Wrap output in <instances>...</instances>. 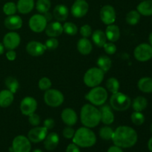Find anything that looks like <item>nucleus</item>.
<instances>
[{
    "mask_svg": "<svg viewBox=\"0 0 152 152\" xmlns=\"http://www.w3.org/2000/svg\"><path fill=\"white\" fill-rule=\"evenodd\" d=\"M137 134L133 128L120 126L114 131L112 141L117 146L128 148L134 146L137 142Z\"/></svg>",
    "mask_w": 152,
    "mask_h": 152,
    "instance_id": "f257e3e1",
    "label": "nucleus"
},
{
    "mask_svg": "<svg viewBox=\"0 0 152 152\" xmlns=\"http://www.w3.org/2000/svg\"><path fill=\"white\" fill-rule=\"evenodd\" d=\"M80 120L85 127L95 128L101 121L100 111L92 104H85L80 111Z\"/></svg>",
    "mask_w": 152,
    "mask_h": 152,
    "instance_id": "f03ea898",
    "label": "nucleus"
},
{
    "mask_svg": "<svg viewBox=\"0 0 152 152\" xmlns=\"http://www.w3.org/2000/svg\"><path fill=\"white\" fill-rule=\"evenodd\" d=\"M96 142V137L94 132L85 126L77 129L73 137V142L82 148H90L94 145Z\"/></svg>",
    "mask_w": 152,
    "mask_h": 152,
    "instance_id": "7ed1b4c3",
    "label": "nucleus"
},
{
    "mask_svg": "<svg viewBox=\"0 0 152 152\" xmlns=\"http://www.w3.org/2000/svg\"><path fill=\"white\" fill-rule=\"evenodd\" d=\"M105 72L98 67H94L88 70L84 74L83 81L86 86L89 88L99 86L104 80Z\"/></svg>",
    "mask_w": 152,
    "mask_h": 152,
    "instance_id": "20e7f679",
    "label": "nucleus"
},
{
    "mask_svg": "<svg viewBox=\"0 0 152 152\" xmlns=\"http://www.w3.org/2000/svg\"><path fill=\"white\" fill-rule=\"evenodd\" d=\"M132 105L130 97L122 92L112 94L110 98V105L114 110L117 111H124L129 109Z\"/></svg>",
    "mask_w": 152,
    "mask_h": 152,
    "instance_id": "39448f33",
    "label": "nucleus"
},
{
    "mask_svg": "<svg viewBox=\"0 0 152 152\" xmlns=\"http://www.w3.org/2000/svg\"><path fill=\"white\" fill-rule=\"evenodd\" d=\"M86 98L91 104L95 106L103 105L108 99V92L106 89L101 86L92 88L91 90L86 94Z\"/></svg>",
    "mask_w": 152,
    "mask_h": 152,
    "instance_id": "423d86ee",
    "label": "nucleus"
},
{
    "mask_svg": "<svg viewBox=\"0 0 152 152\" xmlns=\"http://www.w3.org/2000/svg\"><path fill=\"white\" fill-rule=\"evenodd\" d=\"M65 100L64 95L60 91L50 88L45 91L44 94V101L47 105L52 108L60 106Z\"/></svg>",
    "mask_w": 152,
    "mask_h": 152,
    "instance_id": "0eeeda50",
    "label": "nucleus"
},
{
    "mask_svg": "<svg viewBox=\"0 0 152 152\" xmlns=\"http://www.w3.org/2000/svg\"><path fill=\"white\" fill-rule=\"evenodd\" d=\"M134 56L140 62H146L152 58V47L149 44L142 43L135 48Z\"/></svg>",
    "mask_w": 152,
    "mask_h": 152,
    "instance_id": "6e6552de",
    "label": "nucleus"
},
{
    "mask_svg": "<svg viewBox=\"0 0 152 152\" xmlns=\"http://www.w3.org/2000/svg\"><path fill=\"white\" fill-rule=\"evenodd\" d=\"M29 28L33 32L41 33L45 30L46 26L48 25V22L46 20L44 15L42 14H34L30 18Z\"/></svg>",
    "mask_w": 152,
    "mask_h": 152,
    "instance_id": "1a4fd4ad",
    "label": "nucleus"
},
{
    "mask_svg": "<svg viewBox=\"0 0 152 152\" xmlns=\"http://www.w3.org/2000/svg\"><path fill=\"white\" fill-rule=\"evenodd\" d=\"M13 152H30L31 150V141L23 135L16 136L12 142Z\"/></svg>",
    "mask_w": 152,
    "mask_h": 152,
    "instance_id": "9d476101",
    "label": "nucleus"
},
{
    "mask_svg": "<svg viewBox=\"0 0 152 152\" xmlns=\"http://www.w3.org/2000/svg\"><path fill=\"white\" fill-rule=\"evenodd\" d=\"M99 17L105 25H109L114 24L117 18L115 9L109 4L104 5L99 11Z\"/></svg>",
    "mask_w": 152,
    "mask_h": 152,
    "instance_id": "9b49d317",
    "label": "nucleus"
},
{
    "mask_svg": "<svg viewBox=\"0 0 152 152\" xmlns=\"http://www.w3.org/2000/svg\"><path fill=\"white\" fill-rule=\"evenodd\" d=\"M37 100L32 96H26L20 102V111L22 114L25 116H29L30 114L35 113L37 109Z\"/></svg>",
    "mask_w": 152,
    "mask_h": 152,
    "instance_id": "f8f14e48",
    "label": "nucleus"
},
{
    "mask_svg": "<svg viewBox=\"0 0 152 152\" xmlns=\"http://www.w3.org/2000/svg\"><path fill=\"white\" fill-rule=\"evenodd\" d=\"M21 42V37L18 33L11 31L4 35L3 38V45L7 50H14L19 47Z\"/></svg>",
    "mask_w": 152,
    "mask_h": 152,
    "instance_id": "ddd939ff",
    "label": "nucleus"
},
{
    "mask_svg": "<svg viewBox=\"0 0 152 152\" xmlns=\"http://www.w3.org/2000/svg\"><path fill=\"white\" fill-rule=\"evenodd\" d=\"M48 130L44 126H35L28 132V138L31 142L34 143H38L45 140L48 135Z\"/></svg>",
    "mask_w": 152,
    "mask_h": 152,
    "instance_id": "4468645a",
    "label": "nucleus"
},
{
    "mask_svg": "<svg viewBox=\"0 0 152 152\" xmlns=\"http://www.w3.org/2000/svg\"><path fill=\"white\" fill-rule=\"evenodd\" d=\"M88 3L86 0H75L71 8V14L76 18H82L88 12Z\"/></svg>",
    "mask_w": 152,
    "mask_h": 152,
    "instance_id": "2eb2a0df",
    "label": "nucleus"
},
{
    "mask_svg": "<svg viewBox=\"0 0 152 152\" xmlns=\"http://www.w3.org/2000/svg\"><path fill=\"white\" fill-rule=\"evenodd\" d=\"M46 50L45 45L38 41H31L26 45L27 53L33 56H42Z\"/></svg>",
    "mask_w": 152,
    "mask_h": 152,
    "instance_id": "dca6fc26",
    "label": "nucleus"
},
{
    "mask_svg": "<svg viewBox=\"0 0 152 152\" xmlns=\"http://www.w3.org/2000/svg\"><path fill=\"white\" fill-rule=\"evenodd\" d=\"M61 118L62 122L68 126H73L77 123L78 117L74 109L66 108L61 113Z\"/></svg>",
    "mask_w": 152,
    "mask_h": 152,
    "instance_id": "f3484780",
    "label": "nucleus"
},
{
    "mask_svg": "<svg viewBox=\"0 0 152 152\" xmlns=\"http://www.w3.org/2000/svg\"><path fill=\"white\" fill-rule=\"evenodd\" d=\"M4 26L10 31H16L19 30L22 28L23 25V21L22 19L18 15H11V16H7L4 19Z\"/></svg>",
    "mask_w": 152,
    "mask_h": 152,
    "instance_id": "a211bd4d",
    "label": "nucleus"
},
{
    "mask_svg": "<svg viewBox=\"0 0 152 152\" xmlns=\"http://www.w3.org/2000/svg\"><path fill=\"white\" fill-rule=\"evenodd\" d=\"M45 31L48 37L56 38V37H59L63 33V27L60 22L55 21V22L48 24Z\"/></svg>",
    "mask_w": 152,
    "mask_h": 152,
    "instance_id": "6ab92c4d",
    "label": "nucleus"
},
{
    "mask_svg": "<svg viewBox=\"0 0 152 152\" xmlns=\"http://www.w3.org/2000/svg\"><path fill=\"white\" fill-rule=\"evenodd\" d=\"M101 121L105 126L111 125L114 121V114L111 110V106L108 105H102L100 108Z\"/></svg>",
    "mask_w": 152,
    "mask_h": 152,
    "instance_id": "aec40b11",
    "label": "nucleus"
},
{
    "mask_svg": "<svg viewBox=\"0 0 152 152\" xmlns=\"http://www.w3.org/2000/svg\"><path fill=\"white\" fill-rule=\"evenodd\" d=\"M44 146L48 151H53L57 147L59 142V137L55 132L48 134L44 140Z\"/></svg>",
    "mask_w": 152,
    "mask_h": 152,
    "instance_id": "412c9836",
    "label": "nucleus"
},
{
    "mask_svg": "<svg viewBox=\"0 0 152 152\" xmlns=\"http://www.w3.org/2000/svg\"><path fill=\"white\" fill-rule=\"evenodd\" d=\"M69 15V10L65 4H58L54 7L53 16L58 22H63L66 20Z\"/></svg>",
    "mask_w": 152,
    "mask_h": 152,
    "instance_id": "4be33fe9",
    "label": "nucleus"
},
{
    "mask_svg": "<svg viewBox=\"0 0 152 152\" xmlns=\"http://www.w3.org/2000/svg\"><path fill=\"white\" fill-rule=\"evenodd\" d=\"M105 35H106L107 39L111 42H117L120 37V28L117 25H114V24L108 25L105 30Z\"/></svg>",
    "mask_w": 152,
    "mask_h": 152,
    "instance_id": "5701e85b",
    "label": "nucleus"
},
{
    "mask_svg": "<svg viewBox=\"0 0 152 152\" xmlns=\"http://www.w3.org/2000/svg\"><path fill=\"white\" fill-rule=\"evenodd\" d=\"M14 99V94L12 93L8 89L0 91V107L7 108L10 106Z\"/></svg>",
    "mask_w": 152,
    "mask_h": 152,
    "instance_id": "b1692460",
    "label": "nucleus"
},
{
    "mask_svg": "<svg viewBox=\"0 0 152 152\" xmlns=\"http://www.w3.org/2000/svg\"><path fill=\"white\" fill-rule=\"evenodd\" d=\"M77 50L81 54L88 55L93 50V45L88 38H81L77 42Z\"/></svg>",
    "mask_w": 152,
    "mask_h": 152,
    "instance_id": "393cba45",
    "label": "nucleus"
},
{
    "mask_svg": "<svg viewBox=\"0 0 152 152\" xmlns=\"http://www.w3.org/2000/svg\"><path fill=\"white\" fill-rule=\"evenodd\" d=\"M34 0H19L16 4L17 11L22 14H28L34 8Z\"/></svg>",
    "mask_w": 152,
    "mask_h": 152,
    "instance_id": "a878e982",
    "label": "nucleus"
},
{
    "mask_svg": "<svg viewBox=\"0 0 152 152\" xmlns=\"http://www.w3.org/2000/svg\"><path fill=\"white\" fill-rule=\"evenodd\" d=\"M91 38L93 42L99 48L103 47L104 45L108 41L105 33L101 30H96L94 31L91 34Z\"/></svg>",
    "mask_w": 152,
    "mask_h": 152,
    "instance_id": "bb28decb",
    "label": "nucleus"
},
{
    "mask_svg": "<svg viewBox=\"0 0 152 152\" xmlns=\"http://www.w3.org/2000/svg\"><path fill=\"white\" fill-rule=\"evenodd\" d=\"M137 10L142 16H152V0H143L137 7Z\"/></svg>",
    "mask_w": 152,
    "mask_h": 152,
    "instance_id": "cd10ccee",
    "label": "nucleus"
},
{
    "mask_svg": "<svg viewBox=\"0 0 152 152\" xmlns=\"http://www.w3.org/2000/svg\"><path fill=\"white\" fill-rule=\"evenodd\" d=\"M138 88L143 93H152V78L142 77L138 81Z\"/></svg>",
    "mask_w": 152,
    "mask_h": 152,
    "instance_id": "c85d7f7f",
    "label": "nucleus"
},
{
    "mask_svg": "<svg viewBox=\"0 0 152 152\" xmlns=\"http://www.w3.org/2000/svg\"><path fill=\"white\" fill-rule=\"evenodd\" d=\"M148 105V101L144 96H139L135 98L132 102V108L134 111H142L146 108Z\"/></svg>",
    "mask_w": 152,
    "mask_h": 152,
    "instance_id": "c756f323",
    "label": "nucleus"
},
{
    "mask_svg": "<svg viewBox=\"0 0 152 152\" xmlns=\"http://www.w3.org/2000/svg\"><path fill=\"white\" fill-rule=\"evenodd\" d=\"M96 64H97L98 68H100L102 71L105 73L108 72L111 69V65H112V61L108 56H101L98 58Z\"/></svg>",
    "mask_w": 152,
    "mask_h": 152,
    "instance_id": "7c9ffc66",
    "label": "nucleus"
},
{
    "mask_svg": "<svg viewBox=\"0 0 152 152\" xmlns=\"http://www.w3.org/2000/svg\"><path fill=\"white\" fill-rule=\"evenodd\" d=\"M4 84L9 91L12 93H16L19 88V83L16 78L13 77H8L4 80Z\"/></svg>",
    "mask_w": 152,
    "mask_h": 152,
    "instance_id": "2f4dec72",
    "label": "nucleus"
},
{
    "mask_svg": "<svg viewBox=\"0 0 152 152\" xmlns=\"http://www.w3.org/2000/svg\"><path fill=\"white\" fill-rule=\"evenodd\" d=\"M126 22L129 25H135L140 20V14L137 10H132L127 13L126 17Z\"/></svg>",
    "mask_w": 152,
    "mask_h": 152,
    "instance_id": "473e14b6",
    "label": "nucleus"
},
{
    "mask_svg": "<svg viewBox=\"0 0 152 152\" xmlns=\"http://www.w3.org/2000/svg\"><path fill=\"white\" fill-rule=\"evenodd\" d=\"M51 7V2L50 0H37L36 3V8L40 13H45L48 12Z\"/></svg>",
    "mask_w": 152,
    "mask_h": 152,
    "instance_id": "72a5a7b5",
    "label": "nucleus"
},
{
    "mask_svg": "<svg viewBox=\"0 0 152 152\" xmlns=\"http://www.w3.org/2000/svg\"><path fill=\"white\" fill-rule=\"evenodd\" d=\"M105 86H106V88L112 94L118 92L120 90V82L117 79L114 78V77H111V78L108 79L106 81Z\"/></svg>",
    "mask_w": 152,
    "mask_h": 152,
    "instance_id": "f704fd0d",
    "label": "nucleus"
},
{
    "mask_svg": "<svg viewBox=\"0 0 152 152\" xmlns=\"http://www.w3.org/2000/svg\"><path fill=\"white\" fill-rule=\"evenodd\" d=\"M99 134L100 137L104 140H112L114 130L108 126H104V127L100 129L99 132Z\"/></svg>",
    "mask_w": 152,
    "mask_h": 152,
    "instance_id": "c9c22d12",
    "label": "nucleus"
},
{
    "mask_svg": "<svg viewBox=\"0 0 152 152\" xmlns=\"http://www.w3.org/2000/svg\"><path fill=\"white\" fill-rule=\"evenodd\" d=\"M63 32L70 36H74L78 32V28L77 26L74 23L71 22H65L63 25Z\"/></svg>",
    "mask_w": 152,
    "mask_h": 152,
    "instance_id": "e433bc0d",
    "label": "nucleus"
},
{
    "mask_svg": "<svg viewBox=\"0 0 152 152\" xmlns=\"http://www.w3.org/2000/svg\"><path fill=\"white\" fill-rule=\"evenodd\" d=\"M2 10L5 15L11 16V15L16 14V11H17V7H16V4L14 2L8 1V2L5 3L4 4Z\"/></svg>",
    "mask_w": 152,
    "mask_h": 152,
    "instance_id": "4c0bfd02",
    "label": "nucleus"
},
{
    "mask_svg": "<svg viewBox=\"0 0 152 152\" xmlns=\"http://www.w3.org/2000/svg\"><path fill=\"white\" fill-rule=\"evenodd\" d=\"M132 123L136 126H141L145 122V116L140 111H134L131 116Z\"/></svg>",
    "mask_w": 152,
    "mask_h": 152,
    "instance_id": "58836bf2",
    "label": "nucleus"
},
{
    "mask_svg": "<svg viewBox=\"0 0 152 152\" xmlns=\"http://www.w3.org/2000/svg\"><path fill=\"white\" fill-rule=\"evenodd\" d=\"M39 88L42 91H47L50 89L52 86L51 80L48 77H42L38 83Z\"/></svg>",
    "mask_w": 152,
    "mask_h": 152,
    "instance_id": "ea45409f",
    "label": "nucleus"
},
{
    "mask_svg": "<svg viewBox=\"0 0 152 152\" xmlns=\"http://www.w3.org/2000/svg\"><path fill=\"white\" fill-rule=\"evenodd\" d=\"M44 45L48 50H55L59 46V41L54 37H50L48 39L46 40Z\"/></svg>",
    "mask_w": 152,
    "mask_h": 152,
    "instance_id": "a19ab883",
    "label": "nucleus"
},
{
    "mask_svg": "<svg viewBox=\"0 0 152 152\" xmlns=\"http://www.w3.org/2000/svg\"><path fill=\"white\" fill-rule=\"evenodd\" d=\"M80 33L83 38H88L89 37L91 36L93 31H92L91 27L89 25H87V24H86V25H83V26L80 28Z\"/></svg>",
    "mask_w": 152,
    "mask_h": 152,
    "instance_id": "79ce46f5",
    "label": "nucleus"
},
{
    "mask_svg": "<svg viewBox=\"0 0 152 152\" xmlns=\"http://www.w3.org/2000/svg\"><path fill=\"white\" fill-rule=\"evenodd\" d=\"M105 50V53H108L109 55H113L116 53L117 51V46L115 45L114 42H106L102 47Z\"/></svg>",
    "mask_w": 152,
    "mask_h": 152,
    "instance_id": "37998d69",
    "label": "nucleus"
},
{
    "mask_svg": "<svg viewBox=\"0 0 152 152\" xmlns=\"http://www.w3.org/2000/svg\"><path fill=\"white\" fill-rule=\"evenodd\" d=\"M28 121H29L30 124L33 126H38L40 124V117L36 113H33V114H30L28 116Z\"/></svg>",
    "mask_w": 152,
    "mask_h": 152,
    "instance_id": "c03bdc74",
    "label": "nucleus"
},
{
    "mask_svg": "<svg viewBox=\"0 0 152 152\" xmlns=\"http://www.w3.org/2000/svg\"><path fill=\"white\" fill-rule=\"evenodd\" d=\"M74 134H75V130L71 126H67L64 129L63 132H62V134H63L64 137L66 138V139L73 138L74 136Z\"/></svg>",
    "mask_w": 152,
    "mask_h": 152,
    "instance_id": "a18cd8bd",
    "label": "nucleus"
},
{
    "mask_svg": "<svg viewBox=\"0 0 152 152\" xmlns=\"http://www.w3.org/2000/svg\"><path fill=\"white\" fill-rule=\"evenodd\" d=\"M55 126V122L54 120L52 118H48L46 120H45L44 123H43V126L45 128L48 129V130H50V129H53Z\"/></svg>",
    "mask_w": 152,
    "mask_h": 152,
    "instance_id": "49530a36",
    "label": "nucleus"
},
{
    "mask_svg": "<svg viewBox=\"0 0 152 152\" xmlns=\"http://www.w3.org/2000/svg\"><path fill=\"white\" fill-rule=\"evenodd\" d=\"M66 152H80V150L78 145L73 142L68 145L66 148Z\"/></svg>",
    "mask_w": 152,
    "mask_h": 152,
    "instance_id": "de8ad7c7",
    "label": "nucleus"
},
{
    "mask_svg": "<svg viewBox=\"0 0 152 152\" xmlns=\"http://www.w3.org/2000/svg\"><path fill=\"white\" fill-rule=\"evenodd\" d=\"M6 57L9 61H14L16 58V53L14 50H8L6 53Z\"/></svg>",
    "mask_w": 152,
    "mask_h": 152,
    "instance_id": "09e8293b",
    "label": "nucleus"
},
{
    "mask_svg": "<svg viewBox=\"0 0 152 152\" xmlns=\"http://www.w3.org/2000/svg\"><path fill=\"white\" fill-rule=\"evenodd\" d=\"M107 152H123V149H122V148L114 145H113V146L110 147Z\"/></svg>",
    "mask_w": 152,
    "mask_h": 152,
    "instance_id": "8fccbe9b",
    "label": "nucleus"
},
{
    "mask_svg": "<svg viewBox=\"0 0 152 152\" xmlns=\"http://www.w3.org/2000/svg\"><path fill=\"white\" fill-rule=\"evenodd\" d=\"M44 16L45 17L46 20H47V22H48V21H50L52 19V15L50 14V13H48V12H47V13H44Z\"/></svg>",
    "mask_w": 152,
    "mask_h": 152,
    "instance_id": "3c124183",
    "label": "nucleus"
},
{
    "mask_svg": "<svg viewBox=\"0 0 152 152\" xmlns=\"http://www.w3.org/2000/svg\"><path fill=\"white\" fill-rule=\"evenodd\" d=\"M148 148L149 149V151L152 152V137L148 140Z\"/></svg>",
    "mask_w": 152,
    "mask_h": 152,
    "instance_id": "603ef678",
    "label": "nucleus"
},
{
    "mask_svg": "<svg viewBox=\"0 0 152 152\" xmlns=\"http://www.w3.org/2000/svg\"><path fill=\"white\" fill-rule=\"evenodd\" d=\"M4 45H3L2 43L0 42V55L3 54V53H4Z\"/></svg>",
    "mask_w": 152,
    "mask_h": 152,
    "instance_id": "864d4df0",
    "label": "nucleus"
},
{
    "mask_svg": "<svg viewBox=\"0 0 152 152\" xmlns=\"http://www.w3.org/2000/svg\"><path fill=\"white\" fill-rule=\"evenodd\" d=\"M148 39H149V42H150V45L152 47V32L149 34V37H148Z\"/></svg>",
    "mask_w": 152,
    "mask_h": 152,
    "instance_id": "5fc2aeb1",
    "label": "nucleus"
},
{
    "mask_svg": "<svg viewBox=\"0 0 152 152\" xmlns=\"http://www.w3.org/2000/svg\"><path fill=\"white\" fill-rule=\"evenodd\" d=\"M33 152H43L42 151L41 149H39V148H37V149H35L33 151Z\"/></svg>",
    "mask_w": 152,
    "mask_h": 152,
    "instance_id": "6e6d98bb",
    "label": "nucleus"
},
{
    "mask_svg": "<svg viewBox=\"0 0 152 152\" xmlns=\"http://www.w3.org/2000/svg\"><path fill=\"white\" fill-rule=\"evenodd\" d=\"M151 132H152V124L151 125Z\"/></svg>",
    "mask_w": 152,
    "mask_h": 152,
    "instance_id": "4d7b16f0",
    "label": "nucleus"
},
{
    "mask_svg": "<svg viewBox=\"0 0 152 152\" xmlns=\"http://www.w3.org/2000/svg\"><path fill=\"white\" fill-rule=\"evenodd\" d=\"M151 22H152V19H151Z\"/></svg>",
    "mask_w": 152,
    "mask_h": 152,
    "instance_id": "13d9d810",
    "label": "nucleus"
},
{
    "mask_svg": "<svg viewBox=\"0 0 152 152\" xmlns=\"http://www.w3.org/2000/svg\"><path fill=\"white\" fill-rule=\"evenodd\" d=\"M142 1H143V0H142Z\"/></svg>",
    "mask_w": 152,
    "mask_h": 152,
    "instance_id": "bf43d9fd",
    "label": "nucleus"
}]
</instances>
